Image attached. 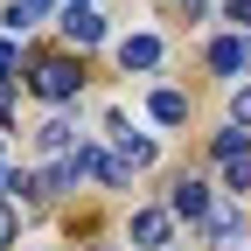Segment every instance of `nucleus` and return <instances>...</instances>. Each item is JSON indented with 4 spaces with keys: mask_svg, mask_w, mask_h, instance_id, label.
Returning a JSON list of instances; mask_svg holds the SVG:
<instances>
[{
    "mask_svg": "<svg viewBox=\"0 0 251 251\" xmlns=\"http://www.w3.org/2000/svg\"><path fill=\"white\" fill-rule=\"evenodd\" d=\"M188 7H196V0H188Z\"/></svg>",
    "mask_w": 251,
    "mask_h": 251,
    "instance_id": "19",
    "label": "nucleus"
},
{
    "mask_svg": "<svg viewBox=\"0 0 251 251\" xmlns=\"http://www.w3.org/2000/svg\"><path fill=\"white\" fill-rule=\"evenodd\" d=\"M35 140H42V153H63V147H70V126H63V119H49Z\"/></svg>",
    "mask_w": 251,
    "mask_h": 251,
    "instance_id": "10",
    "label": "nucleus"
},
{
    "mask_svg": "<svg viewBox=\"0 0 251 251\" xmlns=\"http://www.w3.org/2000/svg\"><path fill=\"white\" fill-rule=\"evenodd\" d=\"M14 70V42H0V77H7Z\"/></svg>",
    "mask_w": 251,
    "mask_h": 251,
    "instance_id": "17",
    "label": "nucleus"
},
{
    "mask_svg": "<svg viewBox=\"0 0 251 251\" xmlns=\"http://www.w3.org/2000/svg\"><path fill=\"white\" fill-rule=\"evenodd\" d=\"M224 181L237 188V196H244V188H251V153H237V161H224Z\"/></svg>",
    "mask_w": 251,
    "mask_h": 251,
    "instance_id": "11",
    "label": "nucleus"
},
{
    "mask_svg": "<svg viewBox=\"0 0 251 251\" xmlns=\"http://www.w3.org/2000/svg\"><path fill=\"white\" fill-rule=\"evenodd\" d=\"M230 119H237V126H251V84L237 91V98H230Z\"/></svg>",
    "mask_w": 251,
    "mask_h": 251,
    "instance_id": "14",
    "label": "nucleus"
},
{
    "mask_svg": "<svg viewBox=\"0 0 251 251\" xmlns=\"http://www.w3.org/2000/svg\"><path fill=\"white\" fill-rule=\"evenodd\" d=\"M230 21H237V28H251V0H230Z\"/></svg>",
    "mask_w": 251,
    "mask_h": 251,
    "instance_id": "16",
    "label": "nucleus"
},
{
    "mask_svg": "<svg viewBox=\"0 0 251 251\" xmlns=\"http://www.w3.org/2000/svg\"><path fill=\"white\" fill-rule=\"evenodd\" d=\"M244 153V133H216V161H237Z\"/></svg>",
    "mask_w": 251,
    "mask_h": 251,
    "instance_id": "13",
    "label": "nucleus"
},
{
    "mask_svg": "<svg viewBox=\"0 0 251 251\" xmlns=\"http://www.w3.org/2000/svg\"><path fill=\"white\" fill-rule=\"evenodd\" d=\"M168 209H175V216H188V224H209V209H216V202H209V188H202V181H175Z\"/></svg>",
    "mask_w": 251,
    "mask_h": 251,
    "instance_id": "2",
    "label": "nucleus"
},
{
    "mask_svg": "<svg viewBox=\"0 0 251 251\" xmlns=\"http://www.w3.org/2000/svg\"><path fill=\"white\" fill-rule=\"evenodd\" d=\"M168 216H175V209H140V216H133V244H161V237H168Z\"/></svg>",
    "mask_w": 251,
    "mask_h": 251,
    "instance_id": "8",
    "label": "nucleus"
},
{
    "mask_svg": "<svg viewBox=\"0 0 251 251\" xmlns=\"http://www.w3.org/2000/svg\"><path fill=\"white\" fill-rule=\"evenodd\" d=\"M77 84H84V70H77L70 56H49V63H35V91H42L49 105H63V98H77Z\"/></svg>",
    "mask_w": 251,
    "mask_h": 251,
    "instance_id": "1",
    "label": "nucleus"
},
{
    "mask_svg": "<svg viewBox=\"0 0 251 251\" xmlns=\"http://www.w3.org/2000/svg\"><path fill=\"white\" fill-rule=\"evenodd\" d=\"M63 35H70V42H98V35H105V21L91 14V7H63Z\"/></svg>",
    "mask_w": 251,
    "mask_h": 251,
    "instance_id": "7",
    "label": "nucleus"
},
{
    "mask_svg": "<svg viewBox=\"0 0 251 251\" xmlns=\"http://www.w3.org/2000/svg\"><path fill=\"white\" fill-rule=\"evenodd\" d=\"M42 7H49V0H14V14H7V21H14V28H35Z\"/></svg>",
    "mask_w": 251,
    "mask_h": 251,
    "instance_id": "12",
    "label": "nucleus"
},
{
    "mask_svg": "<svg viewBox=\"0 0 251 251\" xmlns=\"http://www.w3.org/2000/svg\"><path fill=\"white\" fill-rule=\"evenodd\" d=\"M209 63L224 77H237V70H251V49H244V35H224V42H209Z\"/></svg>",
    "mask_w": 251,
    "mask_h": 251,
    "instance_id": "4",
    "label": "nucleus"
},
{
    "mask_svg": "<svg viewBox=\"0 0 251 251\" xmlns=\"http://www.w3.org/2000/svg\"><path fill=\"white\" fill-rule=\"evenodd\" d=\"M153 119H161V126H181L188 119V98H181V91H153V105H147Z\"/></svg>",
    "mask_w": 251,
    "mask_h": 251,
    "instance_id": "9",
    "label": "nucleus"
},
{
    "mask_svg": "<svg viewBox=\"0 0 251 251\" xmlns=\"http://www.w3.org/2000/svg\"><path fill=\"white\" fill-rule=\"evenodd\" d=\"M70 7H91V0H70Z\"/></svg>",
    "mask_w": 251,
    "mask_h": 251,
    "instance_id": "18",
    "label": "nucleus"
},
{
    "mask_svg": "<svg viewBox=\"0 0 251 251\" xmlns=\"http://www.w3.org/2000/svg\"><path fill=\"white\" fill-rule=\"evenodd\" d=\"M7 244H14V209L0 202V251H7Z\"/></svg>",
    "mask_w": 251,
    "mask_h": 251,
    "instance_id": "15",
    "label": "nucleus"
},
{
    "mask_svg": "<svg viewBox=\"0 0 251 251\" xmlns=\"http://www.w3.org/2000/svg\"><path fill=\"white\" fill-rule=\"evenodd\" d=\"M112 133H119V161H126V168H153V140L126 133V119H112Z\"/></svg>",
    "mask_w": 251,
    "mask_h": 251,
    "instance_id": "6",
    "label": "nucleus"
},
{
    "mask_svg": "<svg viewBox=\"0 0 251 251\" xmlns=\"http://www.w3.org/2000/svg\"><path fill=\"white\" fill-rule=\"evenodd\" d=\"M119 63H126V70H153V63H161V42H153V35H126L119 42Z\"/></svg>",
    "mask_w": 251,
    "mask_h": 251,
    "instance_id": "5",
    "label": "nucleus"
},
{
    "mask_svg": "<svg viewBox=\"0 0 251 251\" xmlns=\"http://www.w3.org/2000/svg\"><path fill=\"white\" fill-rule=\"evenodd\" d=\"M237 237H244V209H237V202H216V209H209V244L230 251Z\"/></svg>",
    "mask_w": 251,
    "mask_h": 251,
    "instance_id": "3",
    "label": "nucleus"
}]
</instances>
